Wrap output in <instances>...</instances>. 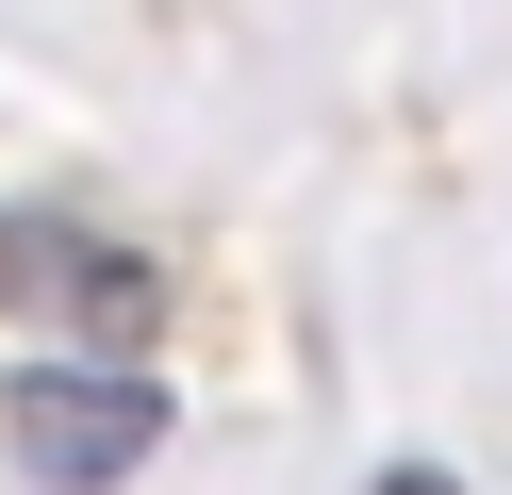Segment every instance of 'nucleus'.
Returning <instances> with one entry per match:
<instances>
[{"label":"nucleus","mask_w":512,"mask_h":495,"mask_svg":"<svg viewBox=\"0 0 512 495\" xmlns=\"http://www.w3.org/2000/svg\"><path fill=\"white\" fill-rule=\"evenodd\" d=\"M380 495H463V479H446V462H397V479H380Z\"/></svg>","instance_id":"7ed1b4c3"},{"label":"nucleus","mask_w":512,"mask_h":495,"mask_svg":"<svg viewBox=\"0 0 512 495\" xmlns=\"http://www.w3.org/2000/svg\"><path fill=\"white\" fill-rule=\"evenodd\" d=\"M0 446H17L34 495H116L166 446V380L149 363H17L0 380Z\"/></svg>","instance_id":"f257e3e1"},{"label":"nucleus","mask_w":512,"mask_h":495,"mask_svg":"<svg viewBox=\"0 0 512 495\" xmlns=\"http://www.w3.org/2000/svg\"><path fill=\"white\" fill-rule=\"evenodd\" d=\"M0 314L50 330V347L133 363L149 330H166V281H149V248H116L100 215H0Z\"/></svg>","instance_id":"f03ea898"}]
</instances>
